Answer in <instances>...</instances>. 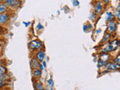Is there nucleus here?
<instances>
[{
  "label": "nucleus",
  "instance_id": "nucleus-1",
  "mask_svg": "<svg viewBox=\"0 0 120 90\" xmlns=\"http://www.w3.org/2000/svg\"><path fill=\"white\" fill-rule=\"evenodd\" d=\"M119 40L118 38H115L112 39V41H110L101 49V52L110 53L111 52L115 51L119 47Z\"/></svg>",
  "mask_w": 120,
  "mask_h": 90
},
{
  "label": "nucleus",
  "instance_id": "nucleus-2",
  "mask_svg": "<svg viewBox=\"0 0 120 90\" xmlns=\"http://www.w3.org/2000/svg\"><path fill=\"white\" fill-rule=\"evenodd\" d=\"M44 47V44L42 41H41L39 40H32L29 43V47L32 52H36L37 51H38L42 49Z\"/></svg>",
  "mask_w": 120,
  "mask_h": 90
},
{
  "label": "nucleus",
  "instance_id": "nucleus-3",
  "mask_svg": "<svg viewBox=\"0 0 120 90\" xmlns=\"http://www.w3.org/2000/svg\"><path fill=\"white\" fill-rule=\"evenodd\" d=\"M4 3L8 8L9 11L17 10L22 5V2L18 1V0H6V1H4Z\"/></svg>",
  "mask_w": 120,
  "mask_h": 90
},
{
  "label": "nucleus",
  "instance_id": "nucleus-4",
  "mask_svg": "<svg viewBox=\"0 0 120 90\" xmlns=\"http://www.w3.org/2000/svg\"><path fill=\"white\" fill-rule=\"evenodd\" d=\"M11 17V12L9 11L8 13L1 14H0V26H5L10 22Z\"/></svg>",
  "mask_w": 120,
  "mask_h": 90
},
{
  "label": "nucleus",
  "instance_id": "nucleus-5",
  "mask_svg": "<svg viewBox=\"0 0 120 90\" xmlns=\"http://www.w3.org/2000/svg\"><path fill=\"white\" fill-rule=\"evenodd\" d=\"M104 68L106 69V71H119L120 70V65L114 62H109L105 65Z\"/></svg>",
  "mask_w": 120,
  "mask_h": 90
},
{
  "label": "nucleus",
  "instance_id": "nucleus-6",
  "mask_svg": "<svg viewBox=\"0 0 120 90\" xmlns=\"http://www.w3.org/2000/svg\"><path fill=\"white\" fill-rule=\"evenodd\" d=\"M93 9H94L93 12L95 13L96 14H101L104 10V3H103V2H101V1L95 2V4H94Z\"/></svg>",
  "mask_w": 120,
  "mask_h": 90
},
{
  "label": "nucleus",
  "instance_id": "nucleus-7",
  "mask_svg": "<svg viewBox=\"0 0 120 90\" xmlns=\"http://www.w3.org/2000/svg\"><path fill=\"white\" fill-rule=\"evenodd\" d=\"M116 29H117V22L116 20L107 22V32L112 35L116 31Z\"/></svg>",
  "mask_w": 120,
  "mask_h": 90
},
{
  "label": "nucleus",
  "instance_id": "nucleus-8",
  "mask_svg": "<svg viewBox=\"0 0 120 90\" xmlns=\"http://www.w3.org/2000/svg\"><path fill=\"white\" fill-rule=\"evenodd\" d=\"M45 56H46V54H45V51L44 49H41V50L37 51L36 52H35V57L38 60L39 62L41 63L43 61H44V59H45Z\"/></svg>",
  "mask_w": 120,
  "mask_h": 90
},
{
  "label": "nucleus",
  "instance_id": "nucleus-9",
  "mask_svg": "<svg viewBox=\"0 0 120 90\" xmlns=\"http://www.w3.org/2000/svg\"><path fill=\"white\" fill-rule=\"evenodd\" d=\"M39 64H40L39 61L33 56L31 58V59H30V67H31L32 70L33 71L35 69H37L38 68Z\"/></svg>",
  "mask_w": 120,
  "mask_h": 90
},
{
  "label": "nucleus",
  "instance_id": "nucleus-10",
  "mask_svg": "<svg viewBox=\"0 0 120 90\" xmlns=\"http://www.w3.org/2000/svg\"><path fill=\"white\" fill-rule=\"evenodd\" d=\"M99 59L104 62H109L111 59V56L110 53H105V52H101L99 56Z\"/></svg>",
  "mask_w": 120,
  "mask_h": 90
},
{
  "label": "nucleus",
  "instance_id": "nucleus-11",
  "mask_svg": "<svg viewBox=\"0 0 120 90\" xmlns=\"http://www.w3.org/2000/svg\"><path fill=\"white\" fill-rule=\"evenodd\" d=\"M34 86L35 90H45L43 82L39 80H36V81L34 82Z\"/></svg>",
  "mask_w": 120,
  "mask_h": 90
},
{
  "label": "nucleus",
  "instance_id": "nucleus-12",
  "mask_svg": "<svg viewBox=\"0 0 120 90\" xmlns=\"http://www.w3.org/2000/svg\"><path fill=\"white\" fill-rule=\"evenodd\" d=\"M9 9L6 6V5L4 2H0V14H5V13H8L9 12Z\"/></svg>",
  "mask_w": 120,
  "mask_h": 90
},
{
  "label": "nucleus",
  "instance_id": "nucleus-13",
  "mask_svg": "<svg viewBox=\"0 0 120 90\" xmlns=\"http://www.w3.org/2000/svg\"><path fill=\"white\" fill-rule=\"evenodd\" d=\"M32 75L34 78L36 79V80H38L39 78H41V75H42V71L39 70L38 68L35 69L32 71Z\"/></svg>",
  "mask_w": 120,
  "mask_h": 90
},
{
  "label": "nucleus",
  "instance_id": "nucleus-14",
  "mask_svg": "<svg viewBox=\"0 0 120 90\" xmlns=\"http://www.w3.org/2000/svg\"><path fill=\"white\" fill-rule=\"evenodd\" d=\"M111 37H112V35H111V34H110L109 32H107L106 33L104 34L103 39H102V41H101V43H102V44H107V43H108L109 41H110Z\"/></svg>",
  "mask_w": 120,
  "mask_h": 90
},
{
  "label": "nucleus",
  "instance_id": "nucleus-15",
  "mask_svg": "<svg viewBox=\"0 0 120 90\" xmlns=\"http://www.w3.org/2000/svg\"><path fill=\"white\" fill-rule=\"evenodd\" d=\"M115 20V15L114 13L111 12V11H108L106 14V21L107 22H110L112 20Z\"/></svg>",
  "mask_w": 120,
  "mask_h": 90
},
{
  "label": "nucleus",
  "instance_id": "nucleus-16",
  "mask_svg": "<svg viewBox=\"0 0 120 90\" xmlns=\"http://www.w3.org/2000/svg\"><path fill=\"white\" fill-rule=\"evenodd\" d=\"M47 86H48V87L50 89H52L54 87V81L50 77V78H49L47 79Z\"/></svg>",
  "mask_w": 120,
  "mask_h": 90
},
{
  "label": "nucleus",
  "instance_id": "nucleus-17",
  "mask_svg": "<svg viewBox=\"0 0 120 90\" xmlns=\"http://www.w3.org/2000/svg\"><path fill=\"white\" fill-rule=\"evenodd\" d=\"M8 74V69L5 65H0V75Z\"/></svg>",
  "mask_w": 120,
  "mask_h": 90
},
{
  "label": "nucleus",
  "instance_id": "nucleus-18",
  "mask_svg": "<svg viewBox=\"0 0 120 90\" xmlns=\"http://www.w3.org/2000/svg\"><path fill=\"white\" fill-rule=\"evenodd\" d=\"M92 29V26L90 23H86L83 26V31L84 32H88L89 30Z\"/></svg>",
  "mask_w": 120,
  "mask_h": 90
},
{
  "label": "nucleus",
  "instance_id": "nucleus-19",
  "mask_svg": "<svg viewBox=\"0 0 120 90\" xmlns=\"http://www.w3.org/2000/svg\"><path fill=\"white\" fill-rule=\"evenodd\" d=\"M107 62H103V61H101V60H100V59H98V67L99 68H104L105 67V65H107Z\"/></svg>",
  "mask_w": 120,
  "mask_h": 90
},
{
  "label": "nucleus",
  "instance_id": "nucleus-20",
  "mask_svg": "<svg viewBox=\"0 0 120 90\" xmlns=\"http://www.w3.org/2000/svg\"><path fill=\"white\" fill-rule=\"evenodd\" d=\"M114 15H115V19L120 21V11L115 10L114 11Z\"/></svg>",
  "mask_w": 120,
  "mask_h": 90
},
{
  "label": "nucleus",
  "instance_id": "nucleus-21",
  "mask_svg": "<svg viewBox=\"0 0 120 90\" xmlns=\"http://www.w3.org/2000/svg\"><path fill=\"white\" fill-rule=\"evenodd\" d=\"M97 15H98V14H96L95 13H94L93 11H92V12L91 14H90L89 19H90V20H91L92 21H94V20H95V19L97 18Z\"/></svg>",
  "mask_w": 120,
  "mask_h": 90
},
{
  "label": "nucleus",
  "instance_id": "nucleus-22",
  "mask_svg": "<svg viewBox=\"0 0 120 90\" xmlns=\"http://www.w3.org/2000/svg\"><path fill=\"white\" fill-rule=\"evenodd\" d=\"M44 29V26H43V25L41 24V23H40V22H38V23L37 24V26H36V30L37 31H38V32H40V31H41Z\"/></svg>",
  "mask_w": 120,
  "mask_h": 90
},
{
  "label": "nucleus",
  "instance_id": "nucleus-23",
  "mask_svg": "<svg viewBox=\"0 0 120 90\" xmlns=\"http://www.w3.org/2000/svg\"><path fill=\"white\" fill-rule=\"evenodd\" d=\"M6 84H7V82L4 81V80L0 79V90H2V88L4 87V86H5Z\"/></svg>",
  "mask_w": 120,
  "mask_h": 90
},
{
  "label": "nucleus",
  "instance_id": "nucleus-24",
  "mask_svg": "<svg viewBox=\"0 0 120 90\" xmlns=\"http://www.w3.org/2000/svg\"><path fill=\"white\" fill-rule=\"evenodd\" d=\"M113 62H116L120 65V54H118L117 56H116V57L113 59Z\"/></svg>",
  "mask_w": 120,
  "mask_h": 90
},
{
  "label": "nucleus",
  "instance_id": "nucleus-25",
  "mask_svg": "<svg viewBox=\"0 0 120 90\" xmlns=\"http://www.w3.org/2000/svg\"><path fill=\"white\" fill-rule=\"evenodd\" d=\"M22 24H23V25H25V26H26V27H29V25H31V22H30V21H29V22H22Z\"/></svg>",
  "mask_w": 120,
  "mask_h": 90
},
{
  "label": "nucleus",
  "instance_id": "nucleus-26",
  "mask_svg": "<svg viewBox=\"0 0 120 90\" xmlns=\"http://www.w3.org/2000/svg\"><path fill=\"white\" fill-rule=\"evenodd\" d=\"M38 68L39 70H41V71H43L44 69V66L42 65V64L40 63V64H39V65H38Z\"/></svg>",
  "mask_w": 120,
  "mask_h": 90
},
{
  "label": "nucleus",
  "instance_id": "nucleus-27",
  "mask_svg": "<svg viewBox=\"0 0 120 90\" xmlns=\"http://www.w3.org/2000/svg\"><path fill=\"white\" fill-rule=\"evenodd\" d=\"M72 3H73V5L74 6H78L79 4H80V2H79L78 1H77V0H74V1H72Z\"/></svg>",
  "mask_w": 120,
  "mask_h": 90
},
{
  "label": "nucleus",
  "instance_id": "nucleus-28",
  "mask_svg": "<svg viewBox=\"0 0 120 90\" xmlns=\"http://www.w3.org/2000/svg\"><path fill=\"white\" fill-rule=\"evenodd\" d=\"M41 64H42V65L44 66V68H47V62L45 61H43L42 62H41Z\"/></svg>",
  "mask_w": 120,
  "mask_h": 90
},
{
  "label": "nucleus",
  "instance_id": "nucleus-29",
  "mask_svg": "<svg viewBox=\"0 0 120 90\" xmlns=\"http://www.w3.org/2000/svg\"><path fill=\"white\" fill-rule=\"evenodd\" d=\"M95 32V34H99V33H101V29H96Z\"/></svg>",
  "mask_w": 120,
  "mask_h": 90
},
{
  "label": "nucleus",
  "instance_id": "nucleus-30",
  "mask_svg": "<svg viewBox=\"0 0 120 90\" xmlns=\"http://www.w3.org/2000/svg\"><path fill=\"white\" fill-rule=\"evenodd\" d=\"M3 31H4L3 27H2V26H0V35H1V34H2V33H3Z\"/></svg>",
  "mask_w": 120,
  "mask_h": 90
},
{
  "label": "nucleus",
  "instance_id": "nucleus-31",
  "mask_svg": "<svg viewBox=\"0 0 120 90\" xmlns=\"http://www.w3.org/2000/svg\"><path fill=\"white\" fill-rule=\"evenodd\" d=\"M115 10H116V11H120V4H119V5L116 7V8L115 9Z\"/></svg>",
  "mask_w": 120,
  "mask_h": 90
},
{
  "label": "nucleus",
  "instance_id": "nucleus-32",
  "mask_svg": "<svg viewBox=\"0 0 120 90\" xmlns=\"http://www.w3.org/2000/svg\"><path fill=\"white\" fill-rule=\"evenodd\" d=\"M119 49H120V40H119Z\"/></svg>",
  "mask_w": 120,
  "mask_h": 90
},
{
  "label": "nucleus",
  "instance_id": "nucleus-33",
  "mask_svg": "<svg viewBox=\"0 0 120 90\" xmlns=\"http://www.w3.org/2000/svg\"><path fill=\"white\" fill-rule=\"evenodd\" d=\"M2 90H9V89H3Z\"/></svg>",
  "mask_w": 120,
  "mask_h": 90
},
{
  "label": "nucleus",
  "instance_id": "nucleus-34",
  "mask_svg": "<svg viewBox=\"0 0 120 90\" xmlns=\"http://www.w3.org/2000/svg\"><path fill=\"white\" fill-rule=\"evenodd\" d=\"M0 53H1V48H0Z\"/></svg>",
  "mask_w": 120,
  "mask_h": 90
},
{
  "label": "nucleus",
  "instance_id": "nucleus-35",
  "mask_svg": "<svg viewBox=\"0 0 120 90\" xmlns=\"http://www.w3.org/2000/svg\"><path fill=\"white\" fill-rule=\"evenodd\" d=\"M119 54H120V52H119Z\"/></svg>",
  "mask_w": 120,
  "mask_h": 90
},
{
  "label": "nucleus",
  "instance_id": "nucleus-36",
  "mask_svg": "<svg viewBox=\"0 0 120 90\" xmlns=\"http://www.w3.org/2000/svg\"><path fill=\"white\" fill-rule=\"evenodd\" d=\"M119 4H120V3H119Z\"/></svg>",
  "mask_w": 120,
  "mask_h": 90
}]
</instances>
